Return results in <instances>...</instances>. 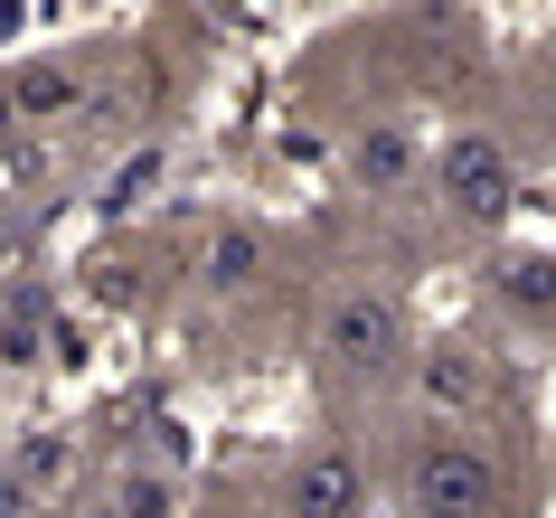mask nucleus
Returning <instances> with one entry per match:
<instances>
[{"label":"nucleus","mask_w":556,"mask_h":518,"mask_svg":"<svg viewBox=\"0 0 556 518\" xmlns=\"http://www.w3.org/2000/svg\"><path fill=\"white\" fill-rule=\"evenodd\" d=\"M406 509L415 518H491L500 509V462L481 443H415L406 462Z\"/></svg>","instance_id":"nucleus-1"},{"label":"nucleus","mask_w":556,"mask_h":518,"mask_svg":"<svg viewBox=\"0 0 556 518\" xmlns=\"http://www.w3.org/2000/svg\"><path fill=\"white\" fill-rule=\"evenodd\" d=\"M321 349L340 377H387L396 358H406V312L387 302V292H340L321 320Z\"/></svg>","instance_id":"nucleus-2"},{"label":"nucleus","mask_w":556,"mask_h":518,"mask_svg":"<svg viewBox=\"0 0 556 518\" xmlns=\"http://www.w3.org/2000/svg\"><path fill=\"white\" fill-rule=\"evenodd\" d=\"M434 179H443V199H453V217H471V227H500L509 199H519V170H509V151L491 132H453Z\"/></svg>","instance_id":"nucleus-3"},{"label":"nucleus","mask_w":556,"mask_h":518,"mask_svg":"<svg viewBox=\"0 0 556 518\" xmlns=\"http://www.w3.org/2000/svg\"><path fill=\"white\" fill-rule=\"evenodd\" d=\"M368 509V471L350 453H302L283 481V518H358Z\"/></svg>","instance_id":"nucleus-4"},{"label":"nucleus","mask_w":556,"mask_h":518,"mask_svg":"<svg viewBox=\"0 0 556 518\" xmlns=\"http://www.w3.org/2000/svg\"><path fill=\"white\" fill-rule=\"evenodd\" d=\"M415 387H425V405H434L443 425H463V415L491 405V368H481L471 349H425V358H415Z\"/></svg>","instance_id":"nucleus-5"},{"label":"nucleus","mask_w":556,"mask_h":518,"mask_svg":"<svg viewBox=\"0 0 556 518\" xmlns=\"http://www.w3.org/2000/svg\"><path fill=\"white\" fill-rule=\"evenodd\" d=\"M76 66H58V58H29L20 76H10V94H0V114L10 123H58V114H76Z\"/></svg>","instance_id":"nucleus-6"},{"label":"nucleus","mask_w":556,"mask_h":518,"mask_svg":"<svg viewBox=\"0 0 556 518\" xmlns=\"http://www.w3.org/2000/svg\"><path fill=\"white\" fill-rule=\"evenodd\" d=\"M199 283L207 292H255L264 283V236L255 227H217L207 255H199Z\"/></svg>","instance_id":"nucleus-7"},{"label":"nucleus","mask_w":556,"mask_h":518,"mask_svg":"<svg viewBox=\"0 0 556 518\" xmlns=\"http://www.w3.org/2000/svg\"><path fill=\"white\" fill-rule=\"evenodd\" d=\"M491 292L509 312H556V255H500Z\"/></svg>","instance_id":"nucleus-8"},{"label":"nucleus","mask_w":556,"mask_h":518,"mask_svg":"<svg viewBox=\"0 0 556 518\" xmlns=\"http://www.w3.org/2000/svg\"><path fill=\"white\" fill-rule=\"evenodd\" d=\"M350 170L368 179V189H396V179L415 170V142H406V132H358V151H350Z\"/></svg>","instance_id":"nucleus-9"},{"label":"nucleus","mask_w":556,"mask_h":518,"mask_svg":"<svg viewBox=\"0 0 556 518\" xmlns=\"http://www.w3.org/2000/svg\"><path fill=\"white\" fill-rule=\"evenodd\" d=\"M123 518H170V481L161 471H132L123 481Z\"/></svg>","instance_id":"nucleus-10"}]
</instances>
